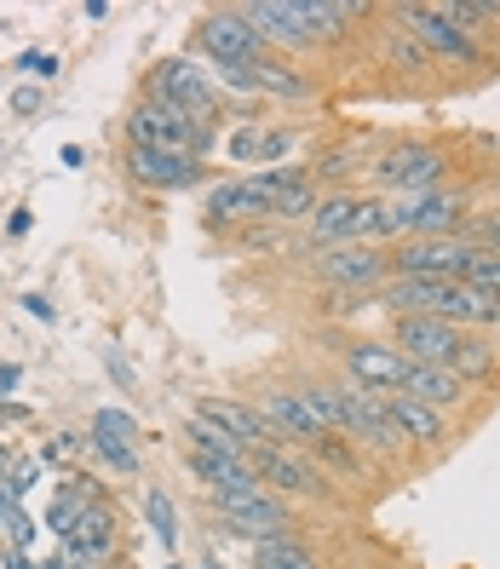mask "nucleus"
<instances>
[{
    "label": "nucleus",
    "instance_id": "1",
    "mask_svg": "<svg viewBox=\"0 0 500 569\" xmlns=\"http://www.w3.org/2000/svg\"><path fill=\"white\" fill-rule=\"evenodd\" d=\"M127 139L139 144V150H161V156H179V161H202L219 144V127L167 110V104H156V98H139L132 116H127Z\"/></svg>",
    "mask_w": 500,
    "mask_h": 569
},
{
    "label": "nucleus",
    "instance_id": "2",
    "mask_svg": "<svg viewBox=\"0 0 500 569\" xmlns=\"http://www.w3.org/2000/svg\"><path fill=\"white\" fill-rule=\"evenodd\" d=\"M386 219H391V248L409 237H460V224L472 219L466 190H420V196H386Z\"/></svg>",
    "mask_w": 500,
    "mask_h": 569
},
{
    "label": "nucleus",
    "instance_id": "3",
    "mask_svg": "<svg viewBox=\"0 0 500 569\" xmlns=\"http://www.w3.org/2000/svg\"><path fill=\"white\" fill-rule=\"evenodd\" d=\"M391 277H426V282H466L472 264L483 259V248H472L466 237H409L386 248Z\"/></svg>",
    "mask_w": 500,
    "mask_h": 569
},
{
    "label": "nucleus",
    "instance_id": "4",
    "mask_svg": "<svg viewBox=\"0 0 500 569\" xmlns=\"http://www.w3.org/2000/svg\"><path fill=\"white\" fill-rule=\"evenodd\" d=\"M443 173H449V156L438 144L403 139V144H391L362 179L374 184V196H420V190H438Z\"/></svg>",
    "mask_w": 500,
    "mask_h": 569
},
{
    "label": "nucleus",
    "instance_id": "5",
    "mask_svg": "<svg viewBox=\"0 0 500 569\" xmlns=\"http://www.w3.org/2000/svg\"><path fill=\"white\" fill-rule=\"evenodd\" d=\"M144 98H156V104L179 110V116H196V121H213L219 104H224V92L213 87V76H208L196 58H167V63H156Z\"/></svg>",
    "mask_w": 500,
    "mask_h": 569
},
{
    "label": "nucleus",
    "instance_id": "6",
    "mask_svg": "<svg viewBox=\"0 0 500 569\" xmlns=\"http://www.w3.org/2000/svg\"><path fill=\"white\" fill-rule=\"evenodd\" d=\"M391 18H397V29H403V36H414V41L431 52V63L449 58V63H466V70H483V63H489V52L466 36V29H454V23L443 18V7H391Z\"/></svg>",
    "mask_w": 500,
    "mask_h": 569
},
{
    "label": "nucleus",
    "instance_id": "7",
    "mask_svg": "<svg viewBox=\"0 0 500 569\" xmlns=\"http://www.w3.org/2000/svg\"><path fill=\"white\" fill-rule=\"evenodd\" d=\"M196 47L208 52V63L213 70H253L259 58H271V47H264L253 29H248V18L237 12V7H224V12H208L202 23H196Z\"/></svg>",
    "mask_w": 500,
    "mask_h": 569
},
{
    "label": "nucleus",
    "instance_id": "8",
    "mask_svg": "<svg viewBox=\"0 0 500 569\" xmlns=\"http://www.w3.org/2000/svg\"><path fill=\"white\" fill-rule=\"evenodd\" d=\"M460 333H466V328H454V322H443V317H391L386 346L403 357V362L449 368V357L460 351Z\"/></svg>",
    "mask_w": 500,
    "mask_h": 569
},
{
    "label": "nucleus",
    "instance_id": "9",
    "mask_svg": "<svg viewBox=\"0 0 500 569\" xmlns=\"http://www.w3.org/2000/svg\"><path fill=\"white\" fill-rule=\"evenodd\" d=\"M248 466L259 472V483L271 489V495H306V500H317V495H328V478L317 472V466L299 455L293 443H264V449H248Z\"/></svg>",
    "mask_w": 500,
    "mask_h": 569
},
{
    "label": "nucleus",
    "instance_id": "10",
    "mask_svg": "<svg viewBox=\"0 0 500 569\" xmlns=\"http://www.w3.org/2000/svg\"><path fill=\"white\" fill-rule=\"evenodd\" d=\"M317 277L333 288H351V293H374L391 277V259H386V248H362V242L317 248Z\"/></svg>",
    "mask_w": 500,
    "mask_h": 569
},
{
    "label": "nucleus",
    "instance_id": "11",
    "mask_svg": "<svg viewBox=\"0 0 500 569\" xmlns=\"http://www.w3.org/2000/svg\"><path fill=\"white\" fill-rule=\"evenodd\" d=\"M219 535H237V541H277V535H293V512L282 495H248V500H230L219 507Z\"/></svg>",
    "mask_w": 500,
    "mask_h": 569
},
{
    "label": "nucleus",
    "instance_id": "12",
    "mask_svg": "<svg viewBox=\"0 0 500 569\" xmlns=\"http://www.w3.org/2000/svg\"><path fill=\"white\" fill-rule=\"evenodd\" d=\"M237 12L248 18V29L264 47H282V52H311L317 47L299 0H248V7H237Z\"/></svg>",
    "mask_w": 500,
    "mask_h": 569
},
{
    "label": "nucleus",
    "instance_id": "13",
    "mask_svg": "<svg viewBox=\"0 0 500 569\" xmlns=\"http://www.w3.org/2000/svg\"><path fill=\"white\" fill-rule=\"evenodd\" d=\"M346 375L357 391H374V397H391V391H403V375H409V362L397 357L386 340H346Z\"/></svg>",
    "mask_w": 500,
    "mask_h": 569
},
{
    "label": "nucleus",
    "instance_id": "14",
    "mask_svg": "<svg viewBox=\"0 0 500 569\" xmlns=\"http://www.w3.org/2000/svg\"><path fill=\"white\" fill-rule=\"evenodd\" d=\"M87 443L110 472H121V478L139 472V420L127 409H92V438Z\"/></svg>",
    "mask_w": 500,
    "mask_h": 569
},
{
    "label": "nucleus",
    "instance_id": "15",
    "mask_svg": "<svg viewBox=\"0 0 500 569\" xmlns=\"http://www.w3.org/2000/svg\"><path fill=\"white\" fill-rule=\"evenodd\" d=\"M271 219V190L259 179H224L208 190V224H264Z\"/></svg>",
    "mask_w": 500,
    "mask_h": 569
},
{
    "label": "nucleus",
    "instance_id": "16",
    "mask_svg": "<svg viewBox=\"0 0 500 569\" xmlns=\"http://www.w3.org/2000/svg\"><path fill=\"white\" fill-rule=\"evenodd\" d=\"M253 415L271 426V438H277V443L306 449L311 438H322V426H317V415L306 409V397H299V391H259Z\"/></svg>",
    "mask_w": 500,
    "mask_h": 569
},
{
    "label": "nucleus",
    "instance_id": "17",
    "mask_svg": "<svg viewBox=\"0 0 500 569\" xmlns=\"http://www.w3.org/2000/svg\"><path fill=\"white\" fill-rule=\"evenodd\" d=\"M253 179L271 190V219H311L317 202H322V190L306 167H264Z\"/></svg>",
    "mask_w": 500,
    "mask_h": 569
},
{
    "label": "nucleus",
    "instance_id": "18",
    "mask_svg": "<svg viewBox=\"0 0 500 569\" xmlns=\"http://www.w3.org/2000/svg\"><path fill=\"white\" fill-rule=\"evenodd\" d=\"M196 420L219 426L224 438H237L242 449H264V443H277V438H271V426H264V420L253 415V403H237V397H196Z\"/></svg>",
    "mask_w": 500,
    "mask_h": 569
},
{
    "label": "nucleus",
    "instance_id": "19",
    "mask_svg": "<svg viewBox=\"0 0 500 569\" xmlns=\"http://www.w3.org/2000/svg\"><path fill=\"white\" fill-rule=\"evenodd\" d=\"M127 173L144 190H196L208 179L202 161H179V156H161V150H139V144L127 150Z\"/></svg>",
    "mask_w": 500,
    "mask_h": 569
},
{
    "label": "nucleus",
    "instance_id": "20",
    "mask_svg": "<svg viewBox=\"0 0 500 569\" xmlns=\"http://www.w3.org/2000/svg\"><path fill=\"white\" fill-rule=\"evenodd\" d=\"M380 409H386V415H391V426L409 438V449H443V443H449V420H443L438 409L414 403L409 391H391V397H380Z\"/></svg>",
    "mask_w": 500,
    "mask_h": 569
},
{
    "label": "nucleus",
    "instance_id": "21",
    "mask_svg": "<svg viewBox=\"0 0 500 569\" xmlns=\"http://www.w3.org/2000/svg\"><path fill=\"white\" fill-rule=\"evenodd\" d=\"M357 213H362V190H322L317 213L306 219V224H311V237H317V248H340V242H351Z\"/></svg>",
    "mask_w": 500,
    "mask_h": 569
},
{
    "label": "nucleus",
    "instance_id": "22",
    "mask_svg": "<svg viewBox=\"0 0 500 569\" xmlns=\"http://www.w3.org/2000/svg\"><path fill=\"white\" fill-rule=\"evenodd\" d=\"M449 282H426V277H386L374 288V306H386L391 317H438V299Z\"/></svg>",
    "mask_w": 500,
    "mask_h": 569
},
{
    "label": "nucleus",
    "instance_id": "23",
    "mask_svg": "<svg viewBox=\"0 0 500 569\" xmlns=\"http://www.w3.org/2000/svg\"><path fill=\"white\" fill-rule=\"evenodd\" d=\"M403 391L414 397V403L426 409H460L466 397H472V386H466L460 375H449V368H426V362H409V375H403Z\"/></svg>",
    "mask_w": 500,
    "mask_h": 569
},
{
    "label": "nucleus",
    "instance_id": "24",
    "mask_svg": "<svg viewBox=\"0 0 500 569\" xmlns=\"http://www.w3.org/2000/svg\"><path fill=\"white\" fill-rule=\"evenodd\" d=\"M306 460L317 466V472L328 478H346V483H362L369 478V466H362V455H357V443L351 438H340V431H322V438H311L306 443Z\"/></svg>",
    "mask_w": 500,
    "mask_h": 569
},
{
    "label": "nucleus",
    "instance_id": "25",
    "mask_svg": "<svg viewBox=\"0 0 500 569\" xmlns=\"http://www.w3.org/2000/svg\"><path fill=\"white\" fill-rule=\"evenodd\" d=\"M70 541H76L92 563H116V512H110V500H92V507H81Z\"/></svg>",
    "mask_w": 500,
    "mask_h": 569
},
{
    "label": "nucleus",
    "instance_id": "26",
    "mask_svg": "<svg viewBox=\"0 0 500 569\" xmlns=\"http://www.w3.org/2000/svg\"><path fill=\"white\" fill-rule=\"evenodd\" d=\"M449 375H460L466 386H483L500 375V340L494 333H460V351L449 357Z\"/></svg>",
    "mask_w": 500,
    "mask_h": 569
},
{
    "label": "nucleus",
    "instance_id": "27",
    "mask_svg": "<svg viewBox=\"0 0 500 569\" xmlns=\"http://www.w3.org/2000/svg\"><path fill=\"white\" fill-rule=\"evenodd\" d=\"M369 150L362 144H333V150H322L306 173L317 179V190H351V179H362L369 173V161H362Z\"/></svg>",
    "mask_w": 500,
    "mask_h": 569
},
{
    "label": "nucleus",
    "instance_id": "28",
    "mask_svg": "<svg viewBox=\"0 0 500 569\" xmlns=\"http://www.w3.org/2000/svg\"><path fill=\"white\" fill-rule=\"evenodd\" d=\"M248 76H253V92H264V98H288V104H306V98L317 92L311 76H299L293 63H282V58H259Z\"/></svg>",
    "mask_w": 500,
    "mask_h": 569
},
{
    "label": "nucleus",
    "instance_id": "29",
    "mask_svg": "<svg viewBox=\"0 0 500 569\" xmlns=\"http://www.w3.org/2000/svg\"><path fill=\"white\" fill-rule=\"evenodd\" d=\"M92 500H104V495H98V483H92V478H70V483L58 489V500H52V512H47V529L58 535V541H70V529H76L81 507H92Z\"/></svg>",
    "mask_w": 500,
    "mask_h": 569
},
{
    "label": "nucleus",
    "instance_id": "30",
    "mask_svg": "<svg viewBox=\"0 0 500 569\" xmlns=\"http://www.w3.org/2000/svg\"><path fill=\"white\" fill-rule=\"evenodd\" d=\"M306 7V23H311V41H333L346 36L351 18H362L369 7H357V0H299Z\"/></svg>",
    "mask_w": 500,
    "mask_h": 569
},
{
    "label": "nucleus",
    "instance_id": "31",
    "mask_svg": "<svg viewBox=\"0 0 500 569\" xmlns=\"http://www.w3.org/2000/svg\"><path fill=\"white\" fill-rule=\"evenodd\" d=\"M253 569H317V552L293 535H277V541H259L253 547Z\"/></svg>",
    "mask_w": 500,
    "mask_h": 569
},
{
    "label": "nucleus",
    "instance_id": "32",
    "mask_svg": "<svg viewBox=\"0 0 500 569\" xmlns=\"http://www.w3.org/2000/svg\"><path fill=\"white\" fill-rule=\"evenodd\" d=\"M184 438H190V455H208V460H248V449H242L237 438H224V431L208 426V420H190Z\"/></svg>",
    "mask_w": 500,
    "mask_h": 569
},
{
    "label": "nucleus",
    "instance_id": "33",
    "mask_svg": "<svg viewBox=\"0 0 500 569\" xmlns=\"http://www.w3.org/2000/svg\"><path fill=\"white\" fill-rule=\"evenodd\" d=\"M144 518H150L161 547H179V507H173V495H167V489H150L144 495Z\"/></svg>",
    "mask_w": 500,
    "mask_h": 569
},
{
    "label": "nucleus",
    "instance_id": "34",
    "mask_svg": "<svg viewBox=\"0 0 500 569\" xmlns=\"http://www.w3.org/2000/svg\"><path fill=\"white\" fill-rule=\"evenodd\" d=\"M460 237L472 242V248H483V253L500 259V208H494V213H472V219L460 224Z\"/></svg>",
    "mask_w": 500,
    "mask_h": 569
},
{
    "label": "nucleus",
    "instance_id": "35",
    "mask_svg": "<svg viewBox=\"0 0 500 569\" xmlns=\"http://www.w3.org/2000/svg\"><path fill=\"white\" fill-rule=\"evenodd\" d=\"M391 63H397V70H431V52H426L414 36H403V29L391 23Z\"/></svg>",
    "mask_w": 500,
    "mask_h": 569
},
{
    "label": "nucleus",
    "instance_id": "36",
    "mask_svg": "<svg viewBox=\"0 0 500 569\" xmlns=\"http://www.w3.org/2000/svg\"><path fill=\"white\" fill-rule=\"evenodd\" d=\"M288 156H293V132H288V127H264V132H259V161L282 167Z\"/></svg>",
    "mask_w": 500,
    "mask_h": 569
},
{
    "label": "nucleus",
    "instance_id": "37",
    "mask_svg": "<svg viewBox=\"0 0 500 569\" xmlns=\"http://www.w3.org/2000/svg\"><path fill=\"white\" fill-rule=\"evenodd\" d=\"M259 132H264V127L242 121V127L224 139V156H230V161H259Z\"/></svg>",
    "mask_w": 500,
    "mask_h": 569
},
{
    "label": "nucleus",
    "instance_id": "38",
    "mask_svg": "<svg viewBox=\"0 0 500 569\" xmlns=\"http://www.w3.org/2000/svg\"><path fill=\"white\" fill-rule=\"evenodd\" d=\"M12 70H23L29 81H52L58 76V52H41V47H29L18 63H12Z\"/></svg>",
    "mask_w": 500,
    "mask_h": 569
},
{
    "label": "nucleus",
    "instance_id": "39",
    "mask_svg": "<svg viewBox=\"0 0 500 569\" xmlns=\"http://www.w3.org/2000/svg\"><path fill=\"white\" fill-rule=\"evenodd\" d=\"M81 443H87L81 431H58V438H52V443H47V449H41L36 460H41V466H63V460H70V455H76Z\"/></svg>",
    "mask_w": 500,
    "mask_h": 569
},
{
    "label": "nucleus",
    "instance_id": "40",
    "mask_svg": "<svg viewBox=\"0 0 500 569\" xmlns=\"http://www.w3.org/2000/svg\"><path fill=\"white\" fill-rule=\"evenodd\" d=\"M41 472H47V466H41V460H23V466H18V472H12V478H0V483H7V495H12V500H23L29 489H36V483H41Z\"/></svg>",
    "mask_w": 500,
    "mask_h": 569
},
{
    "label": "nucleus",
    "instance_id": "41",
    "mask_svg": "<svg viewBox=\"0 0 500 569\" xmlns=\"http://www.w3.org/2000/svg\"><path fill=\"white\" fill-rule=\"evenodd\" d=\"M7 541H12V552H29V547H36V518H29L23 507L7 518Z\"/></svg>",
    "mask_w": 500,
    "mask_h": 569
},
{
    "label": "nucleus",
    "instance_id": "42",
    "mask_svg": "<svg viewBox=\"0 0 500 569\" xmlns=\"http://www.w3.org/2000/svg\"><path fill=\"white\" fill-rule=\"evenodd\" d=\"M466 282H472V288H483V293H494V299H500V259H494V253H483V259L472 264V277H466Z\"/></svg>",
    "mask_w": 500,
    "mask_h": 569
},
{
    "label": "nucleus",
    "instance_id": "43",
    "mask_svg": "<svg viewBox=\"0 0 500 569\" xmlns=\"http://www.w3.org/2000/svg\"><path fill=\"white\" fill-rule=\"evenodd\" d=\"M7 104H12L18 116H36V110L47 104V92H41L36 81H23V87H12V92H7Z\"/></svg>",
    "mask_w": 500,
    "mask_h": 569
},
{
    "label": "nucleus",
    "instance_id": "44",
    "mask_svg": "<svg viewBox=\"0 0 500 569\" xmlns=\"http://www.w3.org/2000/svg\"><path fill=\"white\" fill-rule=\"evenodd\" d=\"M23 311H29V317H41L47 328L58 322V306H52V299H47V293H23Z\"/></svg>",
    "mask_w": 500,
    "mask_h": 569
},
{
    "label": "nucleus",
    "instance_id": "45",
    "mask_svg": "<svg viewBox=\"0 0 500 569\" xmlns=\"http://www.w3.org/2000/svg\"><path fill=\"white\" fill-rule=\"evenodd\" d=\"M18 386H23V368H18V362H0V397L18 391Z\"/></svg>",
    "mask_w": 500,
    "mask_h": 569
},
{
    "label": "nucleus",
    "instance_id": "46",
    "mask_svg": "<svg viewBox=\"0 0 500 569\" xmlns=\"http://www.w3.org/2000/svg\"><path fill=\"white\" fill-rule=\"evenodd\" d=\"M104 362H110V375H116V380H121V386H132V368H127V357H121V351H116V346H110V351H104Z\"/></svg>",
    "mask_w": 500,
    "mask_h": 569
},
{
    "label": "nucleus",
    "instance_id": "47",
    "mask_svg": "<svg viewBox=\"0 0 500 569\" xmlns=\"http://www.w3.org/2000/svg\"><path fill=\"white\" fill-rule=\"evenodd\" d=\"M81 18H87V23H98V18H110V0H87V7H81Z\"/></svg>",
    "mask_w": 500,
    "mask_h": 569
},
{
    "label": "nucleus",
    "instance_id": "48",
    "mask_svg": "<svg viewBox=\"0 0 500 569\" xmlns=\"http://www.w3.org/2000/svg\"><path fill=\"white\" fill-rule=\"evenodd\" d=\"M58 161H63V167H87V150H81V144H63Z\"/></svg>",
    "mask_w": 500,
    "mask_h": 569
},
{
    "label": "nucleus",
    "instance_id": "49",
    "mask_svg": "<svg viewBox=\"0 0 500 569\" xmlns=\"http://www.w3.org/2000/svg\"><path fill=\"white\" fill-rule=\"evenodd\" d=\"M12 512H18V500H12L7 489H0V529H7V518H12Z\"/></svg>",
    "mask_w": 500,
    "mask_h": 569
},
{
    "label": "nucleus",
    "instance_id": "50",
    "mask_svg": "<svg viewBox=\"0 0 500 569\" xmlns=\"http://www.w3.org/2000/svg\"><path fill=\"white\" fill-rule=\"evenodd\" d=\"M7 569H36V563H29L23 552H7Z\"/></svg>",
    "mask_w": 500,
    "mask_h": 569
},
{
    "label": "nucleus",
    "instance_id": "51",
    "mask_svg": "<svg viewBox=\"0 0 500 569\" xmlns=\"http://www.w3.org/2000/svg\"><path fill=\"white\" fill-rule=\"evenodd\" d=\"M7 460H12V455H7V443H0V472H7Z\"/></svg>",
    "mask_w": 500,
    "mask_h": 569
},
{
    "label": "nucleus",
    "instance_id": "52",
    "mask_svg": "<svg viewBox=\"0 0 500 569\" xmlns=\"http://www.w3.org/2000/svg\"><path fill=\"white\" fill-rule=\"evenodd\" d=\"M167 569H184V563H167Z\"/></svg>",
    "mask_w": 500,
    "mask_h": 569
},
{
    "label": "nucleus",
    "instance_id": "53",
    "mask_svg": "<svg viewBox=\"0 0 500 569\" xmlns=\"http://www.w3.org/2000/svg\"><path fill=\"white\" fill-rule=\"evenodd\" d=\"M202 569H219V563H202Z\"/></svg>",
    "mask_w": 500,
    "mask_h": 569
}]
</instances>
